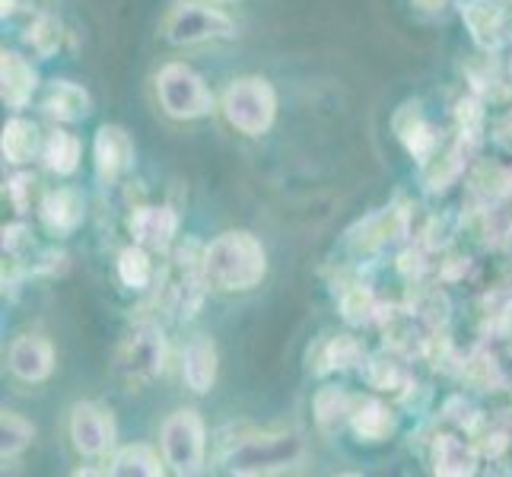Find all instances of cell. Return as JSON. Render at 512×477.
Returning a JSON list of instances; mask_svg holds the SVG:
<instances>
[{
  "mask_svg": "<svg viewBox=\"0 0 512 477\" xmlns=\"http://www.w3.org/2000/svg\"><path fill=\"white\" fill-rule=\"evenodd\" d=\"M201 271L207 284L226 293L252 290L264 280L268 271V255H264L261 242L252 233H223L207 245L201 258Z\"/></svg>",
  "mask_w": 512,
  "mask_h": 477,
  "instance_id": "1",
  "label": "cell"
},
{
  "mask_svg": "<svg viewBox=\"0 0 512 477\" xmlns=\"http://www.w3.org/2000/svg\"><path fill=\"white\" fill-rule=\"evenodd\" d=\"M277 112V96L268 80L261 77H245L236 80L223 96V115L236 131L258 137L271 128Z\"/></svg>",
  "mask_w": 512,
  "mask_h": 477,
  "instance_id": "2",
  "label": "cell"
},
{
  "mask_svg": "<svg viewBox=\"0 0 512 477\" xmlns=\"http://www.w3.org/2000/svg\"><path fill=\"white\" fill-rule=\"evenodd\" d=\"M156 96H160V105L169 118H201L210 112V90L204 86V80L194 74L188 64H166L160 74H156Z\"/></svg>",
  "mask_w": 512,
  "mask_h": 477,
  "instance_id": "3",
  "label": "cell"
},
{
  "mask_svg": "<svg viewBox=\"0 0 512 477\" xmlns=\"http://www.w3.org/2000/svg\"><path fill=\"white\" fill-rule=\"evenodd\" d=\"M204 420L198 411H175L166 417L160 443L163 458L175 474H198L204 465Z\"/></svg>",
  "mask_w": 512,
  "mask_h": 477,
  "instance_id": "4",
  "label": "cell"
},
{
  "mask_svg": "<svg viewBox=\"0 0 512 477\" xmlns=\"http://www.w3.org/2000/svg\"><path fill=\"white\" fill-rule=\"evenodd\" d=\"M296 462H303V439L293 433H280V436H258L242 443L233 452V458H229V468L239 474H261V471L293 468Z\"/></svg>",
  "mask_w": 512,
  "mask_h": 477,
  "instance_id": "5",
  "label": "cell"
},
{
  "mask_svg": "<svg viewBox=\"0 0 512 477\" xmlns=\"http://www.w3.org/2000/svg\"><path fill=\"white\" fill-rule=\"evenodd\" d=\"M233 20L217 7L182 4L166 16V39L172 45H198L207 39H226L233 35Z\"/></svg>",
  "mask_w": 512,
  "mask_h": 477,
  "instance_id": "6",
  "label": "cell"
},
{
  "mask_svg": "<svg viewBox=\"0 0 512 477\" xmlns=\"http://www.w3.org/2000/svg\"><path fill=\"white\" fill-rule=\"evenodd\" d=\"M115 439V423L99 404H77L70 414V443L80 455H102Z\"/></svg>",
  "mask_w": 512,
  "mask_h": 477,
  "instance_id": "7",
  "label": "cell"
},
{
  "mask_svg": "<svg viewBox=\"0 0 512 477\" xmlns=\"http://www.w3.org/2000/svg\"><path fill=\"white\" fill-rule=\"evenodd\" d=\"M160 366H163V341H160V334L150 328L131 334L128 344L118 353V369L131 382H144V379L156 376Z\"/></svg>",
  "mask_w": 512,
  "mask_h": 477,
  "instance_id": "8",
  "label": "cell"
},
{
  "mask_svg": "<svg viewBox=\"0 0 512 477\" xmlns=\"http://www.w3.org/2000/svg\"><path fill=\"white\" fill-rule=\"evenodd\" d=\"M55 369V347L45 338H16L10 347V373L23 382H42Z\"/></svg>",
  "mask_w": 512,
  "mask_h": 477,
  "instance_id": "9",
  "label": "cell"
},
{
  "mask_svg": "<svg viewBox=\"0 0 512 477\" xmlns=\"http://www.w3.org/2000/svg\"><path fill=\"white\" fill-rule=\"evenodd\" d=\"M93 156H96V172L102 182H115L121 172L131 166L134 159V144L131 137L121 128H99L96 144H93Z\"/></svg>",
  "mask_w": 512,
  "mask_h": 477,
  "instance_id": "10",
  "label": "cell"
},
{
  "mask_svg": "<svg viewBox=\"0 0 512 477\" xmlns=\"http://www.w3.org/2000/svg\"><path fill=\"white\" fill-rule=\"evenodd\" d=\"M175 226H179V220H175L169 207H137L131 217L134 242L144 245V249H153V252H163L172 242Z\"/></svg>",
  "mask_w": 512,
  "mask_h": 477,
  "instance_id": "11",
  "label": "cell"
},
{
  "mask_svg": "<svg viewBox=\"0 0 512 477\" xmlns=\"http://www.w3.org/2000/svg\"><path fill=\"white\" fill-rule=\"evenodd\" d=\"M0 83H4V102L13 105V109H23L32 99L35 86H39V77H35L32 64L23 55L4 51V58H0Z\"/></svg>",
  "mask_w": 512,
  "mask_h": 477,
  "instance_id": "12",
  "label": "cell"
},
{
  "mask_svg": "<svg viewBox=\"0 0 512 477\" xmlns=\"http://www.w3.org/2000/svg\"><path fill=\"white\" fill-rule=\"evenodd\" d=\"M42 223L51 233H74L83 223V198L74 188H58L42 201Z\"/></svg>",
  "mask_w": 512,
  "mask_h": 477,
  "instance_id": "13",
  "label": "cell"
},
{
  "mask_svg": "<svg viewBox=\"0 0 512 477\" xmlns=\"http://www.w3.org/2000/svg\"><path fill=\"white\" fill-rule=\"evenodd\" d=\"M182 376L191 392H198V395L210 392V385L217 379V350L207 338H198L188 344L185 357H182Z\"/></svg>",
  "mask_w": 512,
  "mask_h": 477,
  "instance_id": "14",
  "label": "cell"
},
{
  "mask_svg": "<svg viewBox=\"0 0 512 477\" xmlns=\"http://www.w3.org/2000/svg\"><path fill=\"white\" fill-rule=\"evenodd\" d=\"M45 112L58 121H80L90 112V96H86L83 86L58 80V83H51V90L45 96Z\"/></svg>",
  "mask_w": 512,
  "mask_h": 477,
  "instance_id": "15",
  "label": "cell"
},
{
  "mask_svg": "<svg viewBox=\"0 0 512 477\" xmlns=\"http://www.w3.org/2000/svg\"><path fill=\"white\" fill-rule=\"evenodd\" d=\"M465 23L481 48H497L503 35V13L490 0H474L465 7Z\"/></svg>",
  "mask_w": 512,
  "mask_h": 477,
  "instance_id": "16",
  "label": "cell"
},
{
  "mask_svg": "<svg viewBox=\"0 0 512 477\" xmlns=\"http://www.w3.org/2000/svg\"><path fill=\"white\" fill-rule=\"evenodd\" d=\"M474 452L455 436H439L436 449H433V468L436 474L446 477H462V474H474Z\"/></svg>",
  "mask_w": 512,
  "mask_h": 477,
  "instance_id": "17",
  "label": "cell"
},
{
  "mask_svg": "<svg viewBox=\"0 0 512 477\" xmlns=\"http://www.w3.org/2000/svg\"><path fill=\"white\" fill-rule=\"evenodd\" d=\"M0 147H4V156L10 163H26V159H32L35 150H39V131H35L32 121L13 118V121H7Z\"/></svg>",
  "mask_w": 512,
  "mask_h": 477,
  "instance_id": "18",
  "label": "cell"
},
{
  "mask_svg": "<svg viewBox=\"0 0 512 477\" xmlns=\"http://www.w3.org/2000/svg\"><path fill=\"white\" fill-rule=\"evenodd\" d=\"M163 462L150 446H125L112 458V474H121V477L147 474V477H153V474H163Z\"/></svg>",
  "mask_w": 512,
  "mask_h": 477,
  "instance_id": "19",
  "label": "cell"
},
{
  "mask_svg": "<svg viewBox=\"0 0 512 477\" xmlns=\"http://www.w3.org/2000/svg\"><path fill=\"white\" fill-rule=\"evenodd\" d=\"M45 163H48L51 172L70 175L80 163V140L74 134H67V131H55L48 137V144H45Z\"/></svg>",
  "mask_w": 512,
  "mask_h": 477,
  "instance_id": "20",
  "label": "cell"
},
{
  "mask_svg": "<svg viewBox=\"0 0 512 477\" xmlns=\"http://www.w3.org/2000/svg\"><path fill=\"white\" fill-rule=\"evenodd\" d=\"M118 277L121 284L131 287V290H144L153 277V264H150V255L144 245H131L118 255Z\"/></svg>",
  "mask_w": 512,
  "mask_h": 477,
  "instance_id": "21",
  "label": "cell"
},
{
  "mask_svg": "<svg viewBox=\"0 0 512 477\" xmlns=\"http://www.w3.org/2000/svg\"><path fill=\"white\" fill-rule=\"evenodd\" d=\"M392 417H388V411L382 408V404H363V408L353 414V430H357L360 439H366V443H382V439L392 433Z\"/></svg>",
  "mask_w": 512,
  "mask_h": 477,
  "instance_id": "22",
  "label": "cell"
},
{
  "mask_svg": "<svg viewBox=\"0 0 512 477\" xmlns=\"http://www.w3.org/2000/svg\"><path fill=\"white\" fill-rule=\"evenodd\" d=\"M344 414H350V411H347L344 392H338V388H325V392L315 395V417H319V423L325 430L341 427Z\"/></svg>",
  "mask_w": 512,
  "mask_h": 477,
  "instance_id": "23",
  "label": "cell"
},
{
  "mask_svg": "<svg viewBox=\"0 0 512 477\" xmlns=\"http://www.w3.org/2000/svg\"><path fill=\"white\" fill-rule=\"evenodd\" d=\"M32 423L20 414H13V411H4V458L16 455V452H23L29 446V439H32Z\"/></svg>",
  "mask_w": 512,
  "mask_h": 477,
  "instance_id": "24",
  "label": "cell"
},
{
  "mask_svg": "<svg viewBox=\"0 0 512 477\" xmlns=\"http://www.w3.org/2000/svg\"><path fill=\"white\" fill-rule=\"evenodd\" d=\"M398 131L404 137V144H408L411 153H417V156H427L433 150V144H436V137L430 134V128L423 125V121H414L411 128H398Z\"/></svg>",
  "mask_w": 512,
  "mask_h": 477,
  "instance_id": "25",
  "label": "cell"
},
{
  "mask_svg": "<svg viewBox=\"0 0 512 477\" xmlns=\"http://www.w3.org/2000/svg\"><path fill=\"white\" fill-rule=\"evenodd\" d=\"M32 29H35V35H29V45L39 51V55H48V51L55 48V42H58V26L51 20H39Z\"/></svg>",
  "mask_w": 512,
  "mask_h": 477,
  "instance_id": "26",
  "label": "cell"
},
{
  "mask_svg": "<svg viewBox=\"0 0 512 477\" xmlns=\"http://www.w3.org/2000/svg\"><path fill=\"white\" fill-rule=\"evenodd\" d=\"M417 7H423V10H436V7H443L446 0H414Z\"/></svg>",
  "mask_w": 512,
  "mask_h": 477,
  "instance_id": "27",
  "label": "cell"
}]
</instances>
